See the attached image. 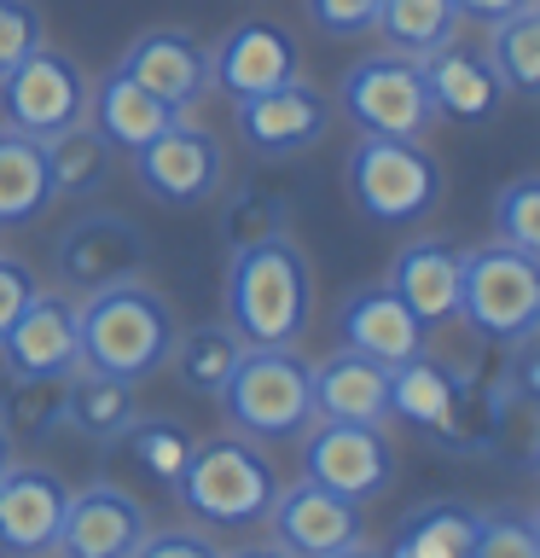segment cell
<instances>
[{
	"mask_svg": "<svg viewBox=\"0 0 540 558\" xmlns=\"http://www.w3.org/2000/svg\"><path fill=\"white\" fill-rule=\"evenodd\" d=\"M291 76H303V47L273 17H244L209 47V87L226 99H256Z\"/></svg>",
	"mask_w": 540,
	"mask_h": 558,
	"instance_id": "9a60e30c",
	"label": "cell"
},
{
	"mask_svg": "<svg viewBox=\"0 0 540 558\" xmlns=\"http://www.w3.org/2000/svg\"><path fill=\"white\" fill-rule=\"evenodd\" d=\"M52 204L47 181V151L35 134H17L0 122V227H29Z\"/></svg>",
	"mask_w": 540,
	"mask_h": 558,
	"instance_id": "4316f807",
	"label": "cell"
},
{
	"mask_svg": "<svg viewBox=\"0 0 540 558\" xmlns=\"http://www.w3.org/2000/svg\"><path fill=\"white\" fill-rule=\"evenodd\" d=\"M47 41V17L35 0H0V76L12 64H24L35 47Z\"/></svg>",
	"mask_w": 540,
	"mask_h": 558,
	"instance_id": "d590c367",
	"label": "cell"
},
{
	"mask_svg": "<svg viewBox=\"0 0 540 558\" xmlns=\"http://www.w3.org/2000/svg\"><path fill=\"white\" fill-rule=\"evenodd\" d=\"M383 0H303L308 24L331 35V41H355V35H372Z\"/></svg>",
	"mask_w": 540,
	"mask_h": 558,
	"instance_id": "74e56055",
	"label": "cell"
},
{
	"mask_svg": "<svg viewBox=\"0 0 540 558\" xmlns=\"http://www.w3.org/2000/svg\"><path fill=\"white\" fill-rule=\"evenodd\" d=\"M52 262H59L64 286L87 296V291H105L146 268V233L128 216H116V209H87V216H76L59 233Z\"/></svg>",
	"mask_w": 540,
	"mask_h": 558,
	"instance_id": "5bb4252c",
	"label": "cell"
},
{
	"mask_svg": "<svg viewBox=\"0 0 540 558\" xmlns=\"http://www.w3.org/2000/svg\"><path fill=\"white\" fill-rule=\"evenodd\" d=\"M279 233H291L285 192L256 186V181H244V186L226 192V204H221V244H226V251H250V244H268Z\"/></svg>",
	"mask_w": 540,
	"mask_h": 558,
	"instance_id": "d6a6232c",
	"label": "cell"
},
{
	"mask_svg": "<svg viewBox=\"0 0 540 558\" xmlns=\"http://www.w3.org/2000/svg\"><path fill=\"white\" fill-rule=\"evenodd\" d=\"M87 99H94V82H87L82 59L47 41L0 76V117H7V129L35 134V140H52L70 122H87Z\"/></svg>",
	"mask_w": 540,
	"mask_h": 558,
	"instance_id": "9c48e42d",
	"label": "cell"
},
{
	"mask_svg": "<svg viewBox=\"0 0 540 558\" xmlns=\"http://www.w3.org/2000/svg\"><path fill=\"white\" fill-rule=\"evenodd\" d=\"M477 523H482V506L430 500V506H418V512L401 518V530H395L383 558H470Z\"/></svg>",
	"mask_w": 540,
	"mask_h": 558,
	"instance_id": "83f0119b",
	"label": "cell"
},
{
	"mask_svg": "<svg viewBox=\"0 0 540 558\" xmlns=\"http://www.w3.org/2000/svg\"><path fill=\"white\" fill-rule=\"evenodd\" d=\"M226 320L244 343H303L314 326V268L291 233L226 251Z\"/></svg>",
	"mask_w": 540,
	"mask_h": 558,
	"instance_id": "3957f363",
	"label": "cell"
},
{
	"mask_svg": "<svg viewBox=\"0 0 540 558\" xmlns=\"http://www.w3.org/2000/svg\"><path fill=\"white\" fill-rule=\"evenodd\" d=\"M331 105L360 134H378V140H430V129L442 122L430 105L425 70L407 52H366V59H355L343 70Z\"/></svg>",
	"mask_w": 540,
	"mask_h": 558,
	"instance_id": "52a82bcc",
	"label": "cell"
},
{
	"mask_svg": "<svg viewBox=\"0 0 540 558\" xmlns=\"http://www.w3.org/2000/svg\"><path fill=\"white\" fill-rule=\"evenodd\" d=\"M338 338H343V349H360V355L378 361V366H401V361H413L430 349L425 320H418L390 286H355L348 291L338 303Z\"/></svg>",
	"mask_w": 540,
	"mask_h": 558,
	"instance_id": "d6986e66",
	"label": "cell"
},
{
	"mask_svg": "<svg viewBox=\"0 0 540 558\" xmlns=\"http://www.w3.org/2000/svg\"><path fill=\"white\" fill-rule=\"evenodd\" d=\"M174 303L146 279H116L105 291H87V303H76V366L111 378H151L157 366H169L174 349Z\"/></svg>",
	"mask_w": 540,
	"mask_h": 558,
	"instance_id": "7a4b0ae2",
	"label": "cell"
},
{
	"mask_svg": "<svg viewBox=\"0 0 540 558\" xmlns=\"http://www.w3.org/2000/svg\"><path fill=\"white\" fill-rule=\"evenodd\" d=\"M279 488L285 483H279V465L268 460V448L226 430V436H209V442H192L186 471L169 495L209 530H256V523H268Z\"/></svg>",
	"mask_w": 540,
	"mask_h": 558,
	"instance_id": "277c9868",
	"label": "cell"
},
{
	"mask_svg": "<svg viewBox=\"0 0 540 558\" xmlns=\"http://www.w3.org/2000/svg\"><path fill=\"white\" fill-rule=\"evenodd\" d=\"M70 506V483L41 460L0 471V558H47Z\"/></svg>",
	"mask_w": 540,
	"mask_h": 558,
	"instance_id": "e0dca14e",
	"label": "cell"
},
{
	"mask_svg": "<svg viewBox=\"0 0 540 558\" xmlns=\"http://www.w3.org/2000/svg\"><path fill=\"white\" fill-rule=\"evenodd\" d=\"M47 151V181H52V198H94L105 186V174H111V140H105L94 122H70L64 134L41 140Z\"/></svg>",
	"mask_w": 540,
	"mask_h": 558,
	"instance_id": "f1b7e54d",
	"label": "cell"
},
{
	"mask_svg": "<svg viewBox=\"0 0 540 558\" xmlns=\"http://www.w3.org/2000/svg\"><path fill=\"white\" fill-rule=\"evenodd\" d=\"M529 7H535V12H540V0H529Z\"/></svg>",
	"mask_w": 540,
	"mask_h": 558,
	"instance_id": "c3c4849f",
	"label": "cell"
},
{
	"mask_svg": "<svg viewBox=\"0 0 540 558\" xmlns=\"http://www.w3.org/2000/svg\"><path fill=\"white\" fill-rule=\"evenodd\" d=\"M128 453H134V465L146 471L151 483H163V488H174L181 483V471H186V453H192V430L181 425V418H163V413H139L134 425H128Z\"/></svg>",
	"mask_w": 540,
	"mask_h": 558,
	"instance_id": "836d02e7",
	"label": "cell"
},
{
	"mask_svg": "<svg viewBox=\"0 0 540 558\" xmlns=\"http://www.w3.org/2000/svg\"><path fill=\"white\" fill-rule=\"evenodd\" d=\"M35 291H41V279H35L29 262L0 251V338H7V326L29 308V296H35Z\"/></svg>",
	"mask_w": 540,
	"mask_h": 558,
	"instance_id": "f35d334b",
	"label": "cell"
},
{
	"mask_svg": "<svg viewBox=\"0 0 540 558\" xmlns=\"http://www.w3.org/2000/svg\"><path fill=\"white\" fill-rule=\"evenodd\" d=\"M529 471L540 477V425H535V436H529Z\"/></svg>",
	"mask_w": 540,
	"mask_h": 558,
	"instance_id": "ee69618b",
	"label": "cell"
},
{
	"mask_svg": "<svg viewBox=\"0 0 540 558\" xmlns=\"http://www.w3.org/2000/svg\"><path fill=\"white\" fill-rule=\"evenodd\" d=\"M459 274H465V251L453 239H407L390 262V286L407 303L425 331L459 320Z\"/></svg>",
	"mask_w": 540,
	"mask_h": 558,
	"instance_id": "ffe728a7",
	"label": "cell"
},
{
	"mask_svg": "<svg viewBox=\"0 0 540 558\" xmlns=\"http://www.w3.org/2000/svg\"><path fill=\"white\" fill-rule=\"evenodd\" d=\"M139 418V390L128 378L94 373V366H70L64 378V430H76L94 448H116L128 425Z\"/></svg>",
	"mask_w": 540,
	"mask_h": 558,
	"instance_id": "cb8c5ba5",
	"label": "cell"
},
{
	"mask_svg": "<svg viewBox=\"0 0 540 558\" xmlns=\"http://www.w3.org/2000/svg\"><path fill=\"white\" fill-rule=\"evenodd\" d=\"M314 418L383 425L390 418V366L366 361L360 349H331L326 361H314Z\"/></svg>",
	"mask_w": 540,
	"mask_h": 558,
	"instance_id": "603a6c76",
	"label": "cell"
},
{
	"mask_svg": "<svg viewBox=\"0 0 540 558\" xmlns=\"http://www.w3.org/2000/svg\"><path fill=\"white\" fill-rule=\"evenodd\" d=\"M134 558H221V547L198 530H146Z\"/></svg>",
	"mask_w": 540,
	"mask_h": 558,
	"instance_id": "ab89813d",
	"label": "cell"
},
{
	"mask_svg": "<svg viewBox=\"0 0 540 558\" xmlns=\"http://www.w3.org/2000/svg\"><path fill=\"white\" fill-rule=\"evenodd\" d=\"M238 355H244V338L233 331V320H204L192 331H174L169 366H174L186 396H221V384L238 366Z\"/></svg>",
	"mask_w": 540,
	"mask_h": 558,
	"instance_id": "f546056e",
	"label": "cell"
},
{
	"mask_svg": "<svg viewBox=\"0 0 540 558\" xmlns=\"http://www.w3.org/2000/svg\"><path fill=\"white\" fill-rule=\"evenodd\" d=\"M523 7H529V0H453V12L470 17V24H500V17H512Z\"/></svg>",
	"mask_w": 540,
	"mask_h": 558,
	"instance_id": "b9f144b4",
	"label": "cell"
},
{
	"mask_svg": "<svg viewBox=\"0 0 540 558\" xmlns=\"http://www.w3.org/2000/svg\"><path fill=\"white\" fill-rule=\"evenodd\" d=\"M512 384L500 373H477V366L442 361V355H413L390 366V413L425 430L435 448L447 453H488L500 442L505 418H512Z\"/></svg>",
	"mask_w": 540,
	"mask_h": 558,
	"instance_id": "6da1fadb",
	"label": "cell"
},
{
	"mask_svg": "<svg viewBox=\"0 0 540 558\" xmlns=\"http://www.w3.org/2000/svg\"><path fill=\"white\" fill-rule=\"evenodd\" d=\"M331 558H383V553H366V547H348V553H331Z\"/></svg>",
	"mask_w": 540,
	"mask_h": 558,
	"instance_id": "bcb514c9",
	"label": "cell"
},
{
	"mask_svg": "<svg viewBox=\"0 0 540 558\" xmlns=\"http://www.w3.org/2000/svg\"><path fill=\"white\" fill-rule=\"evenodd\" d=\"M7 373H70L76 366V303L64 291H35L0 338Z\"/></svg>",
	"mask_w": 540,
	"mask_h": 558,
	"instance_id": "7402d4cb",
	"label": "cell"
},
{
	"mask_svg": "<svg viewBox=\"0 0 540 558\" xmlns=\"http://www.w3.org/2000/svg\"><path fill=\"white\" fill-rule=\"evenodd\" d=\"M418 70H425L435 117H447V122H494L500 117L505 87H500V76H494V64H488L482 47H470V41L453 35V41H442L435 52H425Z\"/></svg>",
	"mask_w": 540,
	"mask_h": 558,
	"instance_id": "44dd1931",
	"label": "cell"
},
{
	"mask_svg": "<svg viewBox=\"0 0 540 558\" xmlns=\"http://www.w3.org/2000/svg\"><path fill=\"white\" fill-rule=\"evenodd\" d=\"M465 17L453 12V0H383L378 7V35L390 52H407V59H425V52H435L442 41H453L459 35Z\"/></svg>",
	"mask_w": 540,
	"mask_h": 558,
	"instance_id": "4dcf8cb0",
	"label": "cell"
},
{
	"mask_svg": "<svg viewBox=\"0 0 540 558\" xmlns=\"http://www.w3.org/2000/svg\"><path fill=\"white\" fill-rule=\"evenodd\" d=\"M221 558H291L285 547H233V553H221Z\"/></svg>",
	"mask_w": 540,
	"mask_h": 558,
	"instance_id": "7bdbcfd3",
	"label": "cell"
},
{
	"mask_svg": "<svg viewBox=\"0 0 540 558\" xmlns=\"http://www.w3.org/2000/svg\"><path fill=\"white\" fill-rule=\"evenodd\" d=\"M12 460H17V448H12V442H7V430H0V471H7V465H12Z\"/></svg>",
	"mask_w": 540,
	"mask_h": 558,
	"instance_id": "f6af8a7d",
	"label": "cell"
},
{
	"mask_svg": "<svg viewBox=\"0 0 540 558\" xmlns=\"http://www.w3.org/2000/svg\"><path fill=\"white\" fill-rule=\"evenodd\" d=\"M216 401L250 442H296L314 425V361L296 355V343H244Z\"/></svg>",
	"mask_w": 540,
	"mask_h": 558,
	"instance_id": "5b68a950",
	"label": "cell"
},
{
	"mask_svg": "<svg viewBox=\"0 0 540 558\" xmlns=\"http://www.w3.org/2000/svg\"><path fill=\"white\" fill-rule=\"evenodd\" d=\"M343 186L372 227H418L442 204V163L425 140L360 134L343 157Z\"/></svg>",
	"mask_w": 540,
	"mask_h": 558,
	"instance_id": "8992f818",
	"label": "cell"
},
{
	"mask_svg": "<svg viewBox=\"0 0 540 558\" xmlns=\"http://www.w3.org/2000/svg\"><path fill=\"white\" fill-rule=\"evenodd\" d=\"M338 122V105H331L326 87H314L303 76L268 87L256 99H233V129L244 140V151L261 157V163H285V157H308Z\"/></svg>",
	"mask_w": 540,
	"mask_h": 558,
	"instance_id": "8fae6325",
	"label": "cell"
},
{
	"mask_svg": "<svg viewBox=\"0 0 540 558\" xmlns=\"http://www.w3.org/2000/svg\"><path fill=\"white\" fill-rule=\"evenodd\" d=\"M529 530H535V541H540V506H535V518H529Z\"/></svg>",
	"mask_w": 540,
	"mask_h": 558,
	"instance_id": "7dc6e473",
	"label": "cell"
},
{
	"mask_svg": "<svg viewBox=\"0 0 540 558\" xmlns=\"http://www.w3.org/2000/svg\"><path fill=\"white\" fill-rule=\"evenodd\" d=\"M64 378L70 373H7L0 378V430L12 448L41 453L64 430Z\"/></svg>",
	"mask_w": 540,
	"mask_h": 558,
	"instance_id": "484cf974",
	"label": "cell"
},
{
	"mask_svg": "<svg viewBox=\"0 0 540 558\" xmlns=\"http://www.w3.org/2000/svg\"><path fill=\"white\" fill-rule=\"evenodd\" d=\"M505 384H512V401H529V408L540 413V349L535 343H512Z\"/></svg>",
	"mask_w": 540,
	"mask_h": 558,
	"instance_id": "60d3db41",
	"label": "cell"
},
{
	"mask_svg": "<svg viewBox=\"0 0 540 558\" xmlns=\"http://www.w3.org/2000/svg\"><path fill=\"white\" fill-rule=\"evenodd\" d=\"M488 64L505 94H523V99H540V12L523 7L500 24H488Z\"/></svg>",
	"mask_w": 540,
	"mask_h": 558,
	"instance_id": "1f68e13d",
	"label": "cell"
},
{
	"mask_svg": "<svg viewBox=\"0 0 540 558\" xmlns=\"http://www.w3.org/2000/svg\"><path fill=\"white\" fill-rule=\"evenodd\" d=\"M470 558H540V541L529 530V518H517V512H482Z\"/></svg>",
	"mask_w": 540,
	"mask_h": 558,
	"instance_id": "8d00e7d4",
	"label": "cell"
},
{
	"mask_svg": "<svg viewBox=\"0 0 540 558\" xmlns=\"http://www.w3.org/2000/svg\"><path fill=\"white\" fill-rule=\"evenodd\" d=\"M181 117L174 105H163L157 94H146L134 76L111 70L105 82H94V99H87V122L111 140V151H139L146 140H157L169 122Z\"/></svg>",
	"mask_w": 540,
	"mask_h": 558,
	"instance_id": "d4e9b609",
	"label": "cell"
},
{
	"mask_svg": "<svg viewBox=\"0 0 540 558\" xmlns=\"http://www.w3.org/2000/svg\"><path fill=\"white\" fill-rule=\"evenodd\" d=\"M134 157V181L151 204L163 209H204L209 198H221L226 186V146L198 122L174 117L157 140H146Z\"/></svg>",
	"mask_w": 540,
	"mask_h": 558,
	"instance_id": "30bf717a",
	"label": "cell"
},
{
	"mask_svg": "<svg viewBox=\"0 0 540 558\" xmlns=\"http://www.w3.org/2000/svg\"><path fill=\"white\" fill-rule=\"evenodd\" d=\"M268 530H273V547H285L291 558H331L366 541V512H360V500L303 477V483L279 488Z\"/></svg>",
	"mask_w": 540,
	"mask_h": 558,
	"instance_id": "4fadbf2b",
	"label": "cell"
},
{
	"mask_svg": "<svg viewBox=\"0 0 540 558\" xmlns=\"http://www.w3.org/2000/svg\"><path fill=\"white\" fill-rule=\"evenodd\" d=\"M494 239L540 256V174H517L494 198Z\"/></svg>",
	"mask_w": 540,
	"mask_h": 558,
	"instance_id": "e575fe53",
	"label": "cell"
},
{
	"mask_svg": "<svg viewBox=\"0 0 540 558\" xmlns=\"http://www.w3.org/2000/svg\"><path fill=\"white\" fill-rule=\"evenodd\" d=\"M540 314V256L517 251V244H477L465 251L459 274V320L477 331L482 343L512 349L529 320Z\"/></svg>",
	"mask_w": 540,
	"mask_h": 558,
	"instance_id": "ba28073f",
	"label": "cell"
},
{
	"mask_svg": "<svg viewBox=\"0 0 540 558\" xmlns=\"http://www.w3.org/2000/svg\"><path fill=\"white\" fill-rule=\"evenodd\" d=\"M116 70L134 76L163 105H174V111H186V105H198L209 94V47L192 29H174V24L134 35L128 52L116 59Z\"/></svg>",
	"mask_w": 540,
	"mask_h": 558,
	"instance_id": "ac0fdd59",
	"label": "cell"
},
{
	"mask_svg": "<svg viewBox=\"0 0 540 558\" xmlns=\"http://www.w3.org/2000/svg\"><path fill=\"white\" fill-rule=\"evenodd\" d=\"M146 530H151V518H146V506H139V495L99 477L87 488H70V506H64L52 553L59 558H134Z\"/></svg>",
	"mask_w": 540,
	"mask_h": 558,
	"instance_id": "2e32d148",
	"label": "cell"
},
{
	"mask_svg": "<svg viewBox=\"0 0 540 558\" xmlns=\"http://www.w3.org/2000/svg\"><path fill=\"white\" fill-rule=\"evenodd\" d=\"M303 442V477L338 488L348 500H378L395 483V442L383 425H343V418H314L296 436Z\"/></svg>",
	"mask_w": 540,
	"mask_h": 558,
	"instance_id": "7c38bea8",
	"label": "cell"
}]
</instances>
